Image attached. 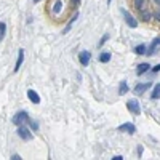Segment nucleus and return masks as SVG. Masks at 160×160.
Instances as JSON below:
<instances>
[{
    "label": "nucleus",
    "instance_id": "21",
    "mask_svg": "<svg viewBox=\"0 0 160 160\" xmlns=\"http://www.w3.org/2000/svg\"><path fill=\"white\" fill-rule=\"evenodd\" d=\"M5 31H6V24L5 23H0V35H3Z\"/></svg>",
    "mask_w": 160,
    "mask_h": 160
},
{
    "label": "nucleus",
    "instance_id": "8",
    "mask_svg": "<svg viewBox=\"0 0 160 160\" xmlns=\"http://www.w3.org/2000/svg\"><path fill=\"white\" fill-rule=\"evenodd\" d=\"M27 96H29L31 102H34V104H39L40 102V96H39L37 91H34V90H29V91H27Z\"/></svg>",
    "mask_w": 160,
    "mask_h": 160
},
{
    "label": "nucleus",
    "instance_id": "22",
    "mask_svg": "<svg viewBox=\"0 0 160 160\" xmlns=\"http://www.w3.org/2000/svg\"><path fill=\"white\" fill-rule=\"evenodd\" d=\"M152 71H154V72H158V71H160V64H157L154 69H152Z\"/></svg>",
    "mask_w": 160,
    "mask_h": 160
},
{
    "label": "nucleus",
    "instance_id": "3",
    "mask_svg": "<svg viewBox=\"0 0 160 160\" xmlns=\"http://www.w3.org/2000/svg\"><path fill=\"white\" fill-rule=\"evenodd\" d=\"M127 107L130 112H133V114H140L141 112V106H140V102H138V99H128L127 101Z\"/></svg>",
    "mask_w": 160,
    "mask_h": 160
},
{
    "label": "nucleus",
    "instance_id": "9",
    "mask_svg": "<svg viewBox=\"0 0 160 160\" xmlns=\"http://www.w3.org/2000/svg\"><path fill=\"white\" fill-rule=\"evenodd\" d=\"M149 69H151V66L147 64V62H141V64L136 67V74H138V75H143L144 72H147Z\"/></svg>",
    "mask_w": 160,
    "mask_h": 160
},
{
    "label": "nucleus",
    "instance_id": "27",
    "mask_svg": "<svg viewBox=\"0 0 160 160\" xmlns=\"http://www.w3.org/2000/svg\"><path fill=\"white\" fill-rule=\"evenodd\" d=\"M107 3H110V0H107Z\"/></svg>",
    "mask_w": 160,
    "mask_h": 160
},
{
    "label": "nucleus",
    "instance_id": "6",
    "mask_svg": "<svg viewBox=\"0 0 160 160\" xmlns=\"http://www.w3.org/2000/svg\"><path fill=\"white\" fill-rule=\"evenodd\" d=\"M90 58H91L90 51H82V53L79 54V61H80V64H82V66H88Z\"/></svg>",
    "mask_w": 160,
    "mask_h": 160
},
{
    "label": "nucleus",
    "instance_id": "2",
    "mask_svg": "<svg viewBox=\"0 0 160 160\" xmlns=\"http://www.w3.org/2000/svg\"><path fill=\"white\" fill-rule=\"evenodd\" d=\"M18 136L21 138V140H24V141H31L32 140V133H31V130L27 128V127H19L18 128Z\"/></svg>",
    "mask_w": 160,
    "mask_h": 160
},
{
    "label": "nucleus",
    "instance_id": "7",
    "mask_svg": "<svg viewBox=\"0 0 160 160\" xmlns=\"http://www.w3.org/2000/svg\"><path fill=\"white\" fill-rule=\"evenodd\" d=\"M149 88H151V82H147V83H138V85L135 87V93L143 95L146 90H149Z\"/></svg>",
    "mask_w": 160,
    "mask_h": 160
},
{
    "label": "nucleus",
    "instance_id": "13",
    "mask_svg": "<svg viewBox=\"0 0 160 160\" xmlns=\"http://www.w3.org/2000/svg\"><path fill=\"white\" fill-rule=\"evenodd\" d=\"M152 98H154V99H158L160 98V83H157V85L154 87V90H152Z\"/></svg>",
    "mask_w": 160,
    "mask_h": 160
},
{
    "label": "nucleus",
    "instance_id": "28",
    "mask_svg": "<svg viewBox=\"0 0 160 160\" xmlns=\"http://www.w3.org/2000/svg\"><path fill=\"white\" fill-rule=\"evenodd\" d=\"M155 2H160V0H155Z\"/></svg>",
    "mask_w": 160,
    "mask_h": 160
},
{
    "label": "nucleus",
    "instance_id": "19",
    "mask_svg": "<svg viewBox=\"0 0 160 160\" xmlns=\"http://www.w3.org/2000/svg\"><path fill=\"white\" fill-rule=\"evenodd\" d=\"M143 3H144V0H135V6H136L138 10L143 8Z\"/></svg>",
    "mask_w": 160,
    "mask_h": 160
},
{
    "label": "nucleus",
    "instance_id": "16",
    "mask_svg": "<svg viewBox=\"0 0 160 160\" xmlns=\"http://www.w3.org/2000/svg\"><path fill=\"white\" fill-rule=\"evenodd\" d=\"M109 59H110V53L104 51V53L99 54V61H101V62H109Z\"/></svg>",
    "mask_w": 160,
    "mask_h": 160
},
{
    "label": "nucleus",
    "instance_id": "20",
    "mask_svg": "<svg viewBox=\"0 0 160 160\" xmlns=\"http://www.w3.org/2000/svg\"><path fill=\"white\" fill-rule=\"evenodd\" d=\"M27 122H29V125H31L32 130H39V123L37 122H32V120H27Z\"/></svg>",
    "mask_w": 160,
    "mask_h": 160
},
{
    "label": "nucleus",
    "instance_id": "5",
    "mask_svg": "<svg viewBox=\"0 0 160 160\" xmlns=\"http://www.w3.org/2000/svg\"><path fill=\"white\" fill-rule=\"evenodd\" d=\"M119 131H123V133H128V135H133L136 131V127L133 123H123L119 127Z\"/></svg>",
    "mask_w": 160,
    "mask_h": 160
},
{
    "label": "nucleus",
    "instance_id": "14",
    "mask_svg": "<svg viewBox=\"0 0 160 160\" xmlns=\"http://www.w3.org/2000/svg\"><path fill=\"white\" fill-rule=\"evenodd\" d=\"M62 8V2H59V0H56V2H54V5H53V15H58L59 13V10Z\"/></svg>",
    "mask_w": 160,
    "mask_h": 160
},
{
    "label": "nucleus",
    "instance_id": "26",
    "mask_svg": "<svg viewBox=\"0 0 160 160\" xmlns=\"http://www.w3.org/2000/svg\"><path fill=\"white\" fill-rule=\"evenodd\" d=\"M34 2H35V3H37V2H40V0H34Z\"/></svg>",
    "mask_w": 160,
    "mask_h": 160
},
{
    "label": "nucleus",
    "instance_id": "25",
    "mask_svg": "<svg viewBox=\"0 0 160 160\" xmlns=\"http://www.w3.org/2000/svg\"><path fill=\"white\" fill-rule=\"evenodd\" d=\"M72 2H74V5H79V3H80V0H72Z\"/></svg>",
    "mask_w": 160,
    "mask_h": 160
},
{
    "label": "nucleus",
    "instance_id": "4",
    "mask_svg": "<svg viewBox=\"0 0 160 160\" xmlns=\"http://www.w3.org/2000/svg\"><path fill=\"white\" fill-rule=\"evenodd\" d=\"M120 11H122V15H123V19L127 21V24L130 26V27H136L138 26V21L131 16V13L130 11H127V10H123V8H120Z\"/></svg>",
    "mask_w": 160,
    "mask_h": 160
},
{
    "label": "nucleus",
    "instance_id": "24",
    "mask_svg": "<svg viewBox=\"0 0 160 160\" xmlns=\"http://www.w3.org/2000/svg\"><path fill=\"white\" fill-rule=\"evenodd\" d=\"M112 158H114V160H122L123 157H122V155H115V157H112Z\"/></svg>",
    "mask_w": 160,
    "mask_h": 160
},
{
    "label": "nucleus",
    "instance_id": "17",
    "mask_svg": "<svg viewBox=\"0 0 160 160\" xmlns=\"http://www.w3.org/2000/svg\"><path fill=\"white\" fill-rule=\"evenodd\" d=\"M135 53H136V54H144V53H146V47H144V45H138V47L135 48Z\"/></svg>",
    "mask_w": 160,
    "mask_h": 160
},
{
    "label": "nucleus",
    "instance_id": "23",
    "mask_svg": "<svg viewBox=\"0 0 160 160\" xmlns=\"http://www.w3.org/2000/svg\"><path fill=\"white\" fill-rule=\"evenodd\" d=\"M11 158H13V160H19V158H21V157H19V155H18V154H15V155H13V157H11Z\"/></svg>",
    "mask_w": 160,
    "mask_h": 160
},
{
    "label": "nucleus",
    "instance_id": "11",
    "mask_svg": "<svg viewBox=\"0 0 160 160\" xmlns=\"http://www.w3.org/2000/svg\"><path fill=\"white\" fill-rule=\"evenodd\" d=\"M23 59H24V51H23V48H21L19 53H18V61H16V64H15V72L19 71L21 64H23Z\"/></svg>",
    "mask_w": 160,
    "mask_h": 160
},
{
    "label": "nucleus",
    "instance_id": "12",
    "mask_svg": "<svg viewBox=\"0 0 160 160\" xmlns=\"http://www.w3.org/2000/svg\"><path fill=\"white\" fill-rule=\"evenodd\" d=\"M77 18H79V13H75V15H74V18H72L71 21H69V23H67V26L64 27V31H62V34H67L69 31H71V27H72V24L75 23V21H77Z\"/></svg>",
    "mask_w": 160,
    "mask_h": 160
},
{
    "label": "nucleus",
    "instance_id": "18",
    "mask_svg": "<svg viewBox=\"0 0 160 160\" xmlns=\"http://www.w3.org/2000/svg\"><path fill=\"white\" fill-rule=\"evenodd\" d=\"M107 39H109V35H107V34H106V35H102V39L98 42V48H99V47H102L104 43H106V40H107Z\"/></svg>",
    "mask_w": 160,
    "mask_h": 160
},
{
    "label": "nucleus",
    "instance_id": "1",
    "mask_svg": "<svg viewBox=\"0 0 160 160\" xmlns=\"http://www.w3.org/2000/svg\"><path fill=\"white\" fill-rule=\"evenodd\" d=\"M29 120V115H27L26 110H19V112H16L15 115H13V123L15 125H21Z\"/></svg>",
    "mask_w": 160,
    "mask_h": 160
},
{
    "label": "nucleus",
    "instance_id": "15",
    "mask_svg": "<svg viewBox=\"0 0 160 160\" xmlns=\"http://www.w3.org/2000/svg\"><path fill=\"white\" fill-rule=\"evenodd\" d=\"M128 91V85L127 82H120V87H119V95H125Z\"/></svg>",
    "mask_w": 160,
    "mask_h": 160
},
{
    "label": "nucleus",
    "instance_id": "10",
    "mask_svg": "<svg viewBox=\"0 0 160 160\" xmlns=\"http://www.w3.org/2000/svg\"><path fill=\"white\" fill-rule=\"evenodd\" d=\"M157 47H160V37H157L154 42L151 43V47H149V50H147V53H149V56L151 54H154L155 53V50H157Z\"/></svg>",
    "mask_w": 160,
    "mask_h": 160
}]
</instances>
